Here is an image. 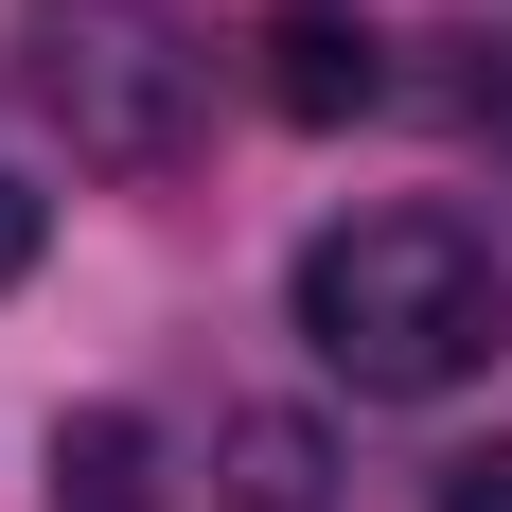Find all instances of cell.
I'll return each mask as SVG.
<instances>
[{"instance_id":"4","label":"cell","mask_w":512,"mask_h":512,"mask_svg":"<svg viewBox=\"0 0 512 512\" xmlns=\"http://www.w3.org/2000/svg\"><path fill=\"white\" fill-rule=\"evenodd\" d=\"M212 460H230V477H212L230 512H336V495H318L336 460H318V424H301V407H230V442H212Z\"/></svg>"},{"instance_id":"1","label":"cell","mask_w":512,"mask_h":512,"mask_svg":"<svg viewBox=\"0 0 512 512\" xmlns=\"http://www.w3.org/2000/svg\"><path fill=\"white\" fill-rule=\"evenodd\" d=\"M283 301H301L318 371H354L371 407H442V389H477L512 354V265L460 212H354V230H318L283 265Z\"/></svg>"},{"instance_id":"6","label":"cell","mask_w":512,"mask_h":512,"mask_svg":"<svg viewBox=\"0 0 512 512\" xmlns=\"http://www.w3.org/2000/svg\"><path fill=\"white\" fill-rule=\"evenodd\" d=\"M36 230H53V212L18 195V177H0V283H18V265H36Z\"/></svg>"},{"instance_id":"2","label":"cell","mask_w":512,"mask_h":512,"mask_svg":"<svg viewBox=\"0 0 512 512\" xmlns=\"http://www.w3.org/2000/svg\"><path fill=\"white\" fill-rule=\"evenodd\" d=\"M18 89L53 106V142L89 177H177L195 159V53L142 0H36L18 18Z\"/></svg>"},{"instance_id":"5","label":"cell","mask_w":512,"mask_h":512,"mask_svg":"<svg viewBox=\"0 0 512 512\" xmlns=\"http://www.w3.org/2000/svg\"><path fill=\"white\" fill-rule=\"evenodd\" d=\"M442 512H512V442H460L442 460Z\"/></svg>"},{"instance_id":"3","label":"cell","mask_w":512,"mask_h":512,"mask_svg":"<svg viewBox=\"0 0 512 512\" xmlns=\"http://www.w3.org/2000/svg\"><path fill=\"white\" fill-rule=\"evenodd\" d=\"M265 106L283 124H354V106H389V36H371L354 0H265Z\"/></svg>"}]
</instances>
